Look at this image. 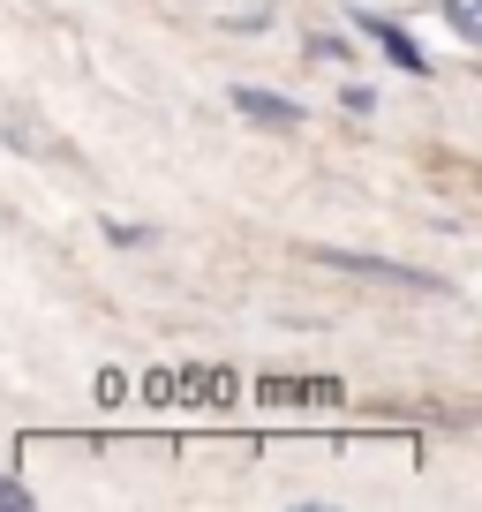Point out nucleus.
Wrapping results in <instances>:
<instances>
[{
  "label": "nucleus",
  "instance_id": "nucleus-1",
  "mask_svg": "<svg viewBox=\"0 0 482 512\" xmlns=\"http://www.w3.org/2000/svg\"><path fill=\"white\" fill-rule=\"evenodd\" d=\"M317 264H332V272H354V279H385V287H437L430 272H415V264H385V256H354V249H309Z\"/></svg>",
  "mask_w": 482,
  "mask_h": 512
},
{
  "label": "nucleus",
  "instance_id": "nucleus-2",
  "mask_svg": "<svg viewBox=\"0 0 482 512\" xmlns=\"http://www.w3.org/2000/svg\"><path fill=\"white\" fill-rule=\"evenodd\" d=\"M234 113H241V121H264V128H302V106L279 98V91H257V83H241V91H234Z\"/></svg>",
  "mask_w": 482,
  "mask_h": 512
},
{
  "label": "nucleus",
  "instance_id": "nucleus-3",
  "mask_svg": "<svg viewBox=\"0 0 482 512\" xmlns=\"http://www.w3.org/2000/svg\"><path fill=\"white\" fill-rule=\"evenodd\" d=\"M362 31H370V38H377V46H385L400 68H415V76H422V53H415V38H407L400 23H377V16H362Z\"/></svg>",
  "mask_w": 482,
  "mask_h": 512
},
{
  "label": "nucleus",
  "instance_id": "nucleus-4",
  "mask_svg": "<svg viewBox=\"0 0 482 512\" xmlns=\"http://www.w3.org/2000/svg\"><path fill=\"white\" fill-rule=\"evenodd\" d=\"M445 16H452V31H460L467 46L482 38V0H445Z\"/></svg>",
  "mask_w": 482,
  "mask_h": 512
},
{
  "label": "nucleus",
  "instance_id": "nucleus-5",
  "mask_svg": "<svg viewBox=\"0 0 482 512\" xmlns=\"http://www.w3.org/2000/svg\"><path fill=\"white\" fill-rule=\"evenodd\" d=\"M0 505H31V490H23V482H0Z\"/></svg>",
  "mask_w": 482,
  "mask_h": 512
}]
</instances>
